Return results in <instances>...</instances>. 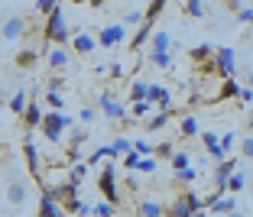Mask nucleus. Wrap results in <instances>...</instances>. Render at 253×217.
<instances>
[{
    "instance_id": "41",
    "label": "nucleus",
    "mask_w": 253,
    "mask_h": 217,
    "mask_svg": "<svg viewBox=\"0 0 253 217\" xmlns=\"http://www.w3.org/2000/svg\"><path fill=\"white\" fill-rule=\"evenodd\" d=\"M153 156H163V159H172V143H159L156 149H153Z\"/></svg>"
},
{
    "instance_id": "40",
    "label": "nucleus",
    "mask_w": 253,
    "mask_h": 217,
    "mask_svg": "<svg viewBox=\"0 0 253 217\" xmlns=\"http://www.w3.org/2000/svg\"><path fill=\"white\" fill-rule=\"evenodd\" d=\"M45 104L52 107V110H59V107H62V98H59V91H45Z\"/></svg>"
},
{
    "instance_id": "32",
    "label": "nucleus",
    "mask_w": 253,
    "mask_h": 217,
    "mask_svg": "<svg viewBox=\"0 0 253 217\" xmlns=\"http://www.w3.org/2000/svg\"><path fill=\"white\" fill-rule=\"evenodd\" d=\"M247 188V175L244 172H234L231 179H227V191H244Z\"/></svg>"
},
{
    "instance_id": "44",
    "label": "nucleus",
    "mask_w": 253,
    "mask_h": 217,
    "mask_svg": "<svg viewBox=\"0 0 253 217\" xmlns=\"http://www.w3.org/2000/svg\"><path fill=\"white\" fill-rule=\"evenodd\" d=\"M188 16H201V13H205V7H201V0H188Z\"/></svg>"
},
{
    "instance_id": "5",
    "label": "nucleus",
    "mask_w": 253,
    "mask_h": 217,
    "mask_svg": "<svg viewBox=\"0 0 253 217\" xmlns=\"http://www.w3.org/2000/svg\"><path fill=\"white\" fill-rule=\"evenodd\" d=\"M205 208V201H201L195 191H182L175 201H172V208H169V217H192L195 211H201Z\"/></svg>"
},
{
    "instance_id": "47",
    "label": "nucleus",
    "mask_w": 253,
    "mask_h": 217,
    "mask_svg": "<svg viewBox=\"0 0 253 217\" xmlns=\"http://www.w3.org/2000/svg\"><path fill=\"white\" fill-rule=\"evenodd\" d=\"M240 104H253V88H240Z\"/></svg>"
},
{
    "instance_id": "2",
    "label": "nucleus",
    "mask_w": 253,
    "mask_h": 217,
    "mask_svg": "<svg viewBox=\"0 0 253 217\" xmlns=\"http://www.w3.org/2000/svg\"><path fill=\"white\" fill-rule=\"evenodd\" d=\"M72 123L75 120L68 117V113H59V110H45V117H42V136L49 143H59L62 140V133H65V130H72Z\"/></svg>"
},
{
    "instance_id": "9",
    "label": "nucleus",
    "mask_w": 253,
    "mask_h": 217,
    "mask_svg": "<svg viewBox=\"0 0 253 217\" xmlns=\"http://www.w3.org/2000/svg\"><path fill=\"white\" fill-rule=\"evenodd\" d=\"M42 117H45V110L36 104V101H30V107H26V113H23V127H26V133H33V130L42 127Z\"/></svg>"
},
{
    "instance_id": "24",
    "label": "nucleus",
    "mask_w": 253,
    "mask_h": 217,
    "mask_svg": "<svg viewBox=\"0 0 253 217\" xmlns=\"http://www.w3.org/2000/svg\"><path fill=\"white\" fill-rule=\"evenodd\" d=\"M130 149H133V143L126 140V136H117V140L111 143V152H114V159H117V156H126Z\"/></svg>"
},
{
    "instance_id": "8",
    "label": "nucleus",
    "mask_w": 253,
    "mask_h": 217,
    "mask_svg": "<svg viewBox=\"0 0 253 217\" xmlns=\"http://www.w3.org/2000/svg\"><path fill=\"white\" fill-rule=\"evenodd\" d=\"M26 26H30V23L23 20V16H10V20L0 26V36L3 39H20V36H26Z\"/></svg>"
},
{
    "instance_id": "48",
    "label": "nucleus",
    "mask_w": 253,
    "mask_h": 217,
    "mask_svg": "<svg viewBox=\"0 0 253 217\" xmlns=\"http://www.w3.org/2000/svg\"><path fill=\"white\" fill-rule=\"evenodd\" d=\"M126 23H143V13L140 10H130V13H126Z\"/></svg>"
},
{
    "instance_id": "34",
    "label": "nucleus",
    "mask_w": 253,
    "mask_h": 217,
    "mask_svg": "<svg viewBox=\"0 0 253 217\" xmlns=\"http://www.w3.org/2000/svg\"><path fill=\"white\" fill-rule=\"evenodd\" d=\"M195 179H198L195 169H179V172H175V181H179V185H192Z\"/></svg>"
},
{
    "instance_id": "13",
    "label": "nucleus",
    "mask_w": 253,
    "mask_h": 217,
    "mask_svg": "<svg viewBox=\"0 0 253 217\" xmlns=\"http://www.w3.org/2000/svg\"><path fill=\"white\" fill-rule=\"evenodd\" d=\"M72 49H75L78 55H91V52L97 49V42H94V36H88V33H75Z\"/></svg>"
},
{
    "instance_id": "15",
    "label": "nucleus",
    "mask_w": 253,
    "mask_h": 217,
    "mask_svg": "<svg viewBox=\"0 0 253 217\" xmlns=\"http://www.w3.org/2000/svg\"><path fill=\"white\" fill-rule=\"evenodd\" d=\"M201 143H205V149L211 152V159H217V162H224V149H221V136L217 133H201Z\"/></svg>"
},
{
    "instance_id": "14",
    "label": "nucleus",
    "mask_w": 253,
    "mask_h": 217,
    "mask_svg": "<svg viewBox=\"0 0 253 217\" xmlns=\"http://www.w3.org/2000/svg\"><path fill=\"white\" fill-rule=\"evenodd\" d=\"M45 65L52 68V72H62V68L68 65V52L62 49V45L59 49H45Z\"/></svg>"
},
{
    "instance_id": "28",
    "label": "nucleus",
    "mask_w": 253,
    "mask_h": 217,
    "mask_svg": "<svg viewBox=\"0 0 253 217\" xmlns=\"http://www.w3.org/2000/svg\"><path fill=\"white\" fill-rule=\"evenodd\" d=\"M36 59H39V55L33 52V49H23V52L16 55V65H20V68H33V65H36Z\"/></svg>"
},
{
    "instance_id": "50",
    "label": "nucleus",
    "mask_w": 253,
    "mask_h": 217,
    "mask_svg": "<svg viewBox=\"0 0 253 217\" xmlns=\"http://www.w3.org/2000/svg\"><path fill=\"white\" fill-rule=\"evenodd\" d=\"M247 88H253V65H250V72H247Z\"/></svg>"
},
{
    "instance_id": "31",
    "label": "nucleus",
    "mask_w": 253,
    "mask_h": 217,
    "mask_svg": "<svg viewBox=\"0 0 253 217\" xmlns=\"http://www.w3.org/2000/svg\"><path fill=\"white\" fill-rule=\"evenodd\" d=\"M94 214H97V217H114V214H117V204H111V201L104 198V201L94 204Z\"/></svg>"
},
{
    "instance_id": "39",
    "label": "nucleus",
    "mask_w": 253,
    "mask_h": 217,
    "mask_svg": "<svg viewBox=\"0 0 253 217\" xmlns=\"http://www.w3.org/2000/svg\"><path fill=\"white\" fill-rule=\"evenodd\" d=\"M140 152H133V149H130V152H126V156H124V169H136V165H140Z\"/></svg>"
},
{
    "instance_id": "11",
    "label": "nucleus",
    "mask_w": 253,
    "mask_h": 217,
    "mask_svg": "<svg viewBox=\"0 0 253 217\" xmlns=\"http://www.w3.org/2000/svg\"><path fill=\"white\" fill-rule=\"evenodd\" d=\"M205 208H211L214 214H224V217H227L231 211H237V204H234V198H231V195H227V198H224V195H217V198L211 195L208 201H205Z\"/></svg>"
},
{
    "instance_id": "23",
    "label": "nucleus",
    "mask_w": 253,
    "mask_h": 217,
    "mask_svg": "<svg viewBox=\"0 0 253 217\" xmlns=\"http://www.w3.org/2000/svg\"><path fill=\"white\" fill-rule=\"evenodd\" d=\"M166 211H163V204L159 201H143L140 204V217H163Z\"/></svg>"
},
{
    "instance_id": "16",
    "label": "nucleus",
    "mask_w": 253,
    "mask_h": 217,
    "mask_svg": "<svg viewBox=\"0 0 253 217\" xmlns=\"http://www.w3.org/2000/svg\"><path fill=\"white\" fill-rule=\"evenodd\" d=\"M39 217H65V208H62L59 201L42 195V201H39Z\"/></svg>"
},
{
    "instance_id": "49",
    "label": "nucleus",
    "mask_w": 253,
    "mask_h": 217,
    "mask_svg": "<svg viewBox=\"0 0 253 217\" xmlns=\"http://www.w3.org/2000/svg\"><path fill=\"white\" fill-rule=\"evenodd\" d=\"M82 120H84V123H91V120H94V110H88V107H84V110H82Z\"/></svg>"
},
{
    "instance_id": "25",
    "label": "nucleus",
    "mask_w": 253,
    "mask_h": 217,
    "mask_svg": "<svg viewBox=\"0 0 253 217\" xmlns=\"http://www.w3.org/2000/svg\"><path fill=\"white\" fill-rule=\"evenodd\" d=\"M179 133L182 136H198V120L195 117H182L179 120Z\"/></svg>"
},
{
    "instance_id": "57",
    "label": "nucleus",
    "mask_w": 253,
    "mask_h": 217,
    "mask_svg": "<svg viewBox=\"0 0 253 217\" xmlns=\"http://www.w3.org/2000/svg\"><path fill=\"white\" fill-rule=\"evenodd\" d=\"M114 217H117V214H114Z\"/></svg>"
},
{
    "instance_id": "21",
    "label": "nucleus",
    "mask_w": 253,
    "mask_h": 217,
    "mask_svg": "<svg viewBox=\"0 0 253 217\" xmlns=\"http://www.w3.org/2000/svg\"><path fill=\"white\" fill-rule=\"evenodd\" d=\"M149 33H153V23H146V20H143V23H140V30L133 33V42H130V45H133V49H140V45H146Z\"/></svg>"
},
{
    "instance_id": "22",
    "label": "nucleus",
    "mask_w": 253,
    "mask_h": 217,
    "mask_svg": "<svg viewBox=\"0 0 253 217\" xmlns=\"http://www.w3.org/2000/svg\"><path fill=\"white\" fill-rule=\"evenodd\" d=\"M166 3H169V0H153V3L146 7V13H143V20H146V23H156L159 13L166 10Z\"/></svg>"
},
{
    "instance_id": "43",
    "label": "nucleus",
    "mask_w": 253,
    "mask_h": 217,
    "mask_svg": "<svg viewBox=\"0 0 253 217\" xmlns=\"http://www.w3.org/2000/svg\"><path fill=\"white\" fill-rule=\"evenodd\" d=\"M234 143H237V140H234V133H224V136H221V149H224V156L234 149Z\"/></svg>"
},
{
    "instance_id": "29",
    "label": "nucleus",
    "mask_w": 253,
    "mask_h": 217,
    "mask_svg": "<svg viewBox=\"0 0 253 217\" xmlns=\"http://www.w3.org/2000/svg\"><path fill=\"white\" fill-rule=\"evenodd\" d=\"M169 162H172V172H179V169H192V165H188V162H192V159H188V152H172Z\"/></svg>"
},
{
    "instance_id": "33",
    "label": "nucleus",
    "mask_w": 253,
    "mask_h": 217,
    "mask_svg": "<svg viewBox=\"0 0 253 217\" xmlns=\"http://www.w3.org/2000/svg\"><path fill=\"white\" fill-rule=\"evenodd\" d=\"M169 117H172L169 110H159V113H153V117H149V130H163L166 123H169Z\"/></svg>"
},
{
    "instance_id": "27",
    "label": "nucleus",
    "mask_w": 253,
    "mask_h": 217,
    "mask_svg": "<svg viewBox=\"0 0 253 217\" xmlns=\"http://www.w3.org/2000/svg\"><path fill=\"white\" fill-rule=\"evenodd\" d=\"M149 65H156V68H172V55H169V52H149Z\"/></svg>"
},
{
    "instance_id": "51",
    "label": "nucleus",
    "mask_w": 253,
    "mask_h": 217,
    "mask_svg": "<svg viewBox=\"0 0 253 217\" xmlns=\"http://www.w3.org/2000/svg\"><path fill=\"white\" fill-rule=\"evenodd\" d=\"M247 130H250V136H253V113H250V120H247Z\"/></svg>"
},
{
    "instance_id": "54",
    "label": "nucleus",
    "mask_w": 253,
    "mask_h": 217,
    "mask_svg": "<svg viewBox=\"0 0 253 217\" xmlns=\"http://www.w3.org/2000/svg\"><path fill=\"white\" fill-rule=\"evenodd\" d=\"M227 217H244V214H240V211H231V214H227Z\"/></svg>"
},
{
    "instance_id": "53",
    "label": "nucleus",
    "mask_w": 253,
    "mask_h": 217,
    "mask_svg": "<svg viewBox=\"0 0 253 217\" xmlns=\"http://www.w3.org/2000/svg\"><path fill=\"white\" fill-rule=\"evenodd\" d=\"M192 217H205V208H201V211H195V214Z\"/></svg>"
},
{
    "instance_id": "35",
    "label": "nucleus",
    "mask_w": 253,
    "mask_h": 217,
    "mask_svg": "<svg viewBox=\"0 0 253 217\" xmlns=\"http://www.w3.org/2000/svg\"><path fill=\"white\" fill-rule=\"evenodd\" d=\"M55 7H59V0H36V10H39L42 16H49Z\"/></svg>"
},
{
    "instance_id": "17",
    "label": "nucleus",
    "mask_w": 253,
    "mask_h": 217,
    "mask_svg": "<svg viewBox=\"0 0 253 217\" xmlns=\"http://www.w3.org/2000/svg\"><path fill=\"white\" fill-rule=\"evenodd\" d=\"M188 55H192V62H195V65H201V62H211V59H214V45L201 42V45H195V49H192Z\"/></svg>"
},
{
    "instance_id": "46",
    "label": "nucleus",
    "mask_w": 253,
    "mask_h": 217,
    "mask_svg": "<svg viewBox=\"0 0 253 217\" xmlns=\"http://www.w3.org/2000/svg\"><path fill=\"white\" fill-rule=\"evenodd\" d=\"M107 75H111V78H124V65H120V62H114V65L107 68Z\"/></svg>"
},
{
    "instance_id": "18",
    "label": "nucleus",
    "mask_w": 253,
    "mask_h": 217,
    "mask_svg": "<svg viewBox=\"0 0 253 217\" xmlns=\"http://www.w3.org/2000/svg\"><path fill=\"white\" fill-rule=\"evenodd\" d=\"M26 107H30V98H26V91H16L13 98H10V110H13L16 117H23V113H26Z\"/></svg>"
},
{
    "instance_id": "30",
    "label": "nucleus",
    "mask_w": 253,
    "mask_h": 217,
    "mask_svg": "<svg viewBox=\"0 0 253 217\" xmlns=\"http://www.w3.org/2000/svg\"><path fill=\"white\" fill-rule=\"evenodd\" d=\"M146 94H149L146 81H133V84H130V98H133V101H146Z\"/></svg>"
},
{
    "instance_id": "7",
    "label": "nucleus",
    "mask_w": 253,
    "mask_h": 217,
    "mask_svg": "<svg viewBox=\"0 0 253 217\" xmlns=\"http://www.w3.org/2000/svg\"><path fill=\"white\" fill-rule=\"evenodd\" d=\"M97 107L104 110V117H107V120H126L124 104H120V101H114L111 94H101V98H97Z\"/></svg>"
},
{
    "instance_id": "52",
    "label": "nucleus",
    "mask_w": 253,
    "mask_h": 217,
    "mask_svg": "<svg viewBox=\"0 0 253 217\" xmlns=\"http://www.w3.org/2000/svg\"><path fill=\"white\" fill-rule=\"evenodd\" d=\"M88 3H91V7H101V3H104V0H88Z\"/></svg>"
},
{
    "instance_id": "42",
    "label": "nucleus",
    "mask_w": 253,
    "mask_h": 217,
    "mask_svg": "<svg viewBox=\"0 0 253 217\" xmlns=\"http://www.w3.org/2000/svg\"><path fill=\"white\" fill-rule=\"evenodd\" d=\"M84 172H88V169H84V165L78 162L75 169H68V179H72V181H82V179H84Z\"/></svg>"
},
{
    "instance_id": "12",
    "label": "nucleus",
    "mask_w": 253,
    "mask_h": 217,
    "mask_svg": "<svg viewBox=\"0 0 253 217\" xmlns=\"http://www.w3.org/2000/svg\"><path fill=\"white\" fill-rule=\"evenodd\" d=\"M26 195H30V188H26V181H23V179H13L7 185V201L10 204H23V201H26Z\"/></svg>"
},
{
    "instance_id": "37",
    "label": "nucleus",
    "mask_w": 253,
    "mask_h": 217,
    "mask_svg": "<svg viewBox=\"0 0 253 217\" xmlns=\"http://www.w3.org/2000/svg\"><path fill=\"white\" fill-rule=\"evenodd\" d=\"M240 156L253 159V136H244V140H240Z\"/></svg>"
},
{
    "instance_id": "36",
    "label": "nucleus",
    "mask_w": 253,
    "mask_h": 217,
    "mask_svg": "<svg viewBox=\"0 0 253 217\" xmlns=\"http://www.w3.org/2000/svg\"><path fill=\"white\" fill-rule=\"evenodd\" d=\"M153 149H156V146H153V143H146V140H136L133 143V152H140V156H153Z\"/></svg>"
},
{
    "instance_id": "6",
    "label": "nucleus",
    "mask_w": 253,
    "mask_h": 217,
    "mask_svg": "<svg viewBox=\"0 0 253 217\" xmlns=\"http://www.w3.org/2000/svg\"><path fill=\"white\" fill-rule=\"evenodd\" d=\"M126 30H124V23H111V26H104V30L97 33V45H104V49H114L117 42H124Z\"/></svg>"
},
{
    "instance_id": "1",
    "label": "nucleus",
    "mask_w": 253,
    "mask_h": 217,
    "mask_svg": "<svg viewBox=\"0 0 253 217\" xmlns=\"http://www.w3.org/2000/svg\"><path fill=\"white\" fill-rule=\"evenodd\" d=\"M42 36H45V42H55V45H62V42H68V23H65V13H62V7H55L52 13L45 16V26H42Z\"/></svg>"
},
{
    "instance_id": "56",
    "label": "nucleus",
    "mask_w": 253,
    "mask_h": 217,
    "mask_svg": "<svg viewBox=\"0 0 253 217\" xmlns=\"http://www.w3.org/2000/svg\"><path fill=\"white\" fill-rule=\"evenodd\" d=\"M91 217H97V214H91Z\"/></svg>"
},
{
    "instance_id": "26",
    "label": "nucleus",
    "mask_w": 253,
    "mask_h": 217,
    "mask_svg": "<svg viewBox=\"0 0 253 217\" xmlns=\"http://www.w3.org/2000/svg\"><path fill=\"white\" fill-rule=\"evenodd\" d=\"M221 91H224V101H227V98H240V84H237V78H224Z\"/></svg>"
},
{
    "instance_id": "19",
    "label": "nucleus",
    "mask_w": 253,
    "mask_h": 217,
    "mask_svg": "<svg viewBox=\"0 0 253 217\" xmlns=\"http://www.w3.org/2000/svg\"><path fill=\"white\" fill-rule=\"evenodd\" d=\"M149 113H153V104H149V101H133V107H130V120H146Z\"/></svg>"
},
{
    "instance_id": "45",
    "label": "nucleus",
    "mask_w": 253,
    "mask_h": 217,
    "mask_svg": "<svg viewBox=\"0 0 253 217\" xmlns=\"http://www.w3.org/2000/svg\"><path fill=\"white\" fill-rule=\"evenodd\" d=\"M237 20H240V23H253V7H244V10H237Z\"/></svg>"
},
{
    "instance_id": "3",
    "label": "nucleus",
    "mask_w": 253,
    "mask_h": 217,
    "mask_svg": "<svg viewBox=\"0 0 253 217\" xmlns=\"http://www.w3.org/2000/svg\"><path fill=\"white\" fill-rule=\"evenodd\" d=\"M214 75L217 78H234L237 75V52H234L231 45H221V49H214Z\"/></svg>"
},
{
    "instance_id": "55",
    "label": "nucleus",
    "mask_w": 253,
    "mask_h": 217,
    "mask_svg": "<svg viewBox=\"0 0 253 217\" xmlns=\"http://www.w3.org/2000/svg\"><path fill=\"white\" fill-rule=\"evenodd\" d=\"M72 3H88V0H72Z\"/></svg>"
},
{
    "instance_id": "20",
    "label": "nucleus",
    "mask_w": 253,
    "mask_h": 217,
    "mask_svg": "<svg viewBox=\"0 0 253 217\" xmlns=\"http://www.w3.org/2000/svg\"><path fill=\"white\" fill-rule=\"evenodd\" d=\"M169 45H172V36L169 33H153V49H149V52H169Z\"/></svg>"
},
{
    "instance_id": "38",
    "label": "nucleus",
    "mask_w": 253,
    "mask_h": 217,
    "mask_svg": "<svg viewBox=\"0 0 253 217\" xmlns=\"http://www.w3.org/2000/svg\"><path fill=\"white\" fill-rule=\"evenodd\" d=\"M136 169H140V172H149V175H153V172H156V159H153V156H143Z\"/></svg>"
},
{
    "instance_id": "10",
    "label": "nucleus",
    "mask_w": 253,
    "mask_h": 217,
    "mask_svg": "<svg viewBox=\"0 0 253 217\" xmlns=\"http://www.w3.org/2000/svg\"><path fill=\"white\" fill-rule=\"evenodd\" d=\"M23 152H26V169H30V175L42 179V175H39V165H42V159H39V149H36V143H33L30 136L23 140Z\"/></svg>"
},
{
    "instance_id": "4",
    "label": "nucleus",
    "mask_w": 253,
    "mask_h": 217,
    "mask_svg": "<svg viewBox=\"0 0 253 217\" xmlns=\"http://www.w3.org/2000/svg\"><path fill=\"white\" fill-rule=\"evenodd\" d=\"M97 188H101V195L107 198L111 204H120V188H117V165L107 162L104 172L97 175Z\"/></svg>"
}]
</instances>
